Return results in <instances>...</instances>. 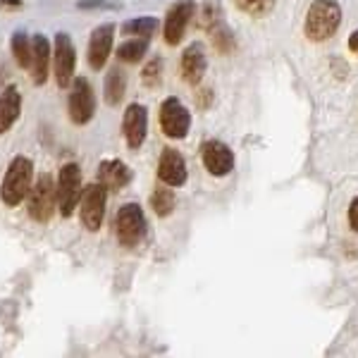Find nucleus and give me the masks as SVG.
<instances>
[{"label":"nucleus","instance_id":"1","mask_svg":"<svg viewBox=\"0 0 358 358\" xmlns=\"http://www.w3.org/2000/svg\"><path fill=\"white\" fill-rule=\"evenodd\" d=\"M31 179H34V163L27 155H15L3 177V184H0V201L10 208L20 206L29 196V192H31Z\"/></svg>","mask_w":358,"mask_h":358},{"label":"nucleus","instance_id":"2","mask_svg":"<svg viewBox=\"0 0 358 358\" xmlns=\"http://www.w3.org/2000/svg\"><path fill=\"white\" fill-rule=\"evenodd\" d=\"M342 24V8L334 0H315L306 15V36L310 41H327Z\"/></svg>","mask_w":358,"mask_h":358},{"label":"nucleus","instance_id":"3","mask_svg":"<svg viewBox=\"0 0 358 358\" xmlns=\"http://www.w3.org/2000/svg\"><path fill=\"white\" fill-rule=\"evenodd\" d=\"M57 210L62 217H69L74 213V208L82 201V170L77 163H67L60 167L57 175Z\"/></svg>","mask_w":358,"mask_h":358},{"label":"nucleus","instance_id":"4","mask_svg":"<svg viewBox=\"0 0 358 358\" xmlns=\"http://www.w3.org/2000/svg\"><path fill=\"white\" fill-rule=\"evenodd\" d=\"M57 206V187L50 175H41L29 192V215L36 222H48Z\"/></svg>","mask_w":358,"mask_h":358},{"label":"nucleus","instance_id":"5","mask_svg":"<svg viewBox=\"0 0 358 358\" xmlns=\"http://www.w3.org/2000/svg\"><path fill=\"white\" fill-rule=\"evenodd\" d=\"M115 232L122 246H136L146 234V215L138 203H124L115 217Z\"/></svg>","mask_w":358,"mask_h":358},{"label":"nucleus","instance_id":"6","mask_svg":"<svg viewBox=\"0 0 358 358\" xmlns=\"http://www.w3.org/2000/svg\"><path fill=\"white\" fill-rule=\"evenodd\" d=\"M69 120L74 124H86L94 120L96 115V94L94 86H91L89 79L84 77H74L72 82V91H69Z\"/></svg>","mask_w":358,"mask_h":358},{"label":"nucleus","instance_id":"7","mask_svg":"<svg viewBox=\"0 0 358 358\" xmlns=\"http://www.w3.org/2000/svg\"><path fill=\"white\" fill-rule=\"evenodd\" d=\"M53 67H55V82L60 89H67L74 82V67H77V50L69 38V34H55V50H53Z\"/></svg>","mask_w":358,"mask_h":358},{"label":"nucleus","instance_id":"8","mask_svg":"<svg viewBox=\"0 0 358 358\" xmlns=\"http://www.w3.org/2000/svg\"><path fill=\"white\" fill-rule=\"evenodd\" d=\"M106 187L101 182L98 184H89V187L82 192V224L89 232H98L103 224V217H106Z\"/></svg>","mask_w":358,"mask_h":358},{"label":"nucleus","instance_id":"9","mask_svg":"<svg viewBox=\"0 0 358 358\" xmlns=\"http://www.w3.org/2000/svg\"><path fill=\"white\" fill-rule=\"evenodd\" d=\"M160 127L170 138H184L192 127V115L177 98H165L160 106Z\"/></svg>","mask_w":358,"mask_h":358},{"label":"nucleus","instance_id":"10","mask_svg":"<svg viewBox=\"0 0 358 358\" xmlns=\"http://www.w3.org/2000/svg\"><path fill=\"white\" fill-rule=\"evenodd\" d=\"M194 3L192 0H179L170 8V13L165 17V41L170 45H177L187 34V27L194 17Z\"/></svg>","mask_w":358,"mask_h":358},{"label":"nucleus","instance_id":"11","mask_svg":"<svg viewBox=\"0 0 358 358\" xmlns=\"http://www.w3.org/2000/svg\"><path fill=\"white\" fill-rule=\"evenodd\" d=\"M122 131L124 138L129 143V148H138L143 141H146V131H148V115L146 108L138 106V103H131L124 113L122 120Z\"/></svg>","mask_w":358,"mask_h":358},{"label":"nucleus","instance_id":"12","mask_svg":"<svg viewBox=\"0 0 358 358\" xmlns=\"http://www.w3.org/2000/svg\"><path fill=\"white\" fill-rule=\"evenodd\" d=\"M113 38H115V27L113 24H101L91 34L89 41V65L94 69H103L110 57L113 50Z\"/></svg>","mask_w":358,"mask_h":358},{"label":"nucleus","instance_id":"13","mask_svg":"<svg viewBox=\"0 0 358 358\" xmlns=\"http://www.w3.org/2000/svg\"><path fill=\"white\" fill-rule=\"evenodd\" d=\"M203 165L210 175L224 177L234 167V155L229 151V146H224L222 141H208L203 143Z\"/></svg>","mask_w":358,"mask_h":358},{"label":"nucleus","instance_id":"14","mask_svg":"<svg viewBox=\"0 0 358 358\" xmlns=\"http://www.w3.org/2000/svg\"><path fill=\"white\" fill-rule=\"evenodd\" d=\"M158 177L167 187H182L187 182V163L175 148H165L158 163Z\"/></svg>","mask_w":358,"mask_h":358},{"label":"nucleus","instance_id":"15","mask_svg":"<svg viewBox=\"0 0 358 358\" xmlns=\"http://www.w3.org/2000/svg\"><path fill=\"white\" fill-rule=\"evenodd\" d=\"M50 43L48 38L43 36V34H36V36L31 38V79L36 86L45 84V79H48V69H50Z\"/></svg>","mask_w":358,"mask_h":358},{"label":"nucleus","instance_id":"16","mask_svg":"<svg viewBox=\"0 0 358 358\" xmlns=\"http://www.w3.org/2000/svg\"><path fill=\"white\" fill-rule=\"evenodd\" d=\"M22 113V94L15 84L5 86L0 94V134L13 129V124L20 120Z\"/></svg>","mask_w":358,"mask_h":358},{"label":"nucleus","instance_id":"17","mask_svg":"<svg viewBox=\"0 0 358 358\" xmlns=\"http://www.w3.org/2000/svg\"><path fill=\"white\" fill-rule=\"evenodd\" d=\"M98 182L110 192H120L131 182V170L122 160H103L98 167Z\"/></svg>","mask_w":358,"mask_h":358},{"label":"nucleus","instance_id":"18","mask_svg":"<svg viewBox=\"0 0 358 358\" xmlns=\"http://www.w3.org/2000/svg\"><path fill=\"white\" fill-rule=\"evenodd\" d=\"M206 53L201 43H192L182 55V74L189 84H199L206 74Z\"/></svg>","mask_w":358,"mask_h":358},{"label":"nucleus","instance_id":"19","mask_svg":"<svg viewBox=\"0 0 358 358\" xmlns=\"http://www.w3.org/2000/svg\"><path fill=\"white\" fill-rule=\"evenodd\" d=\"M124 89H127V79L124 74L120 72L117 67L110 69L106 77V103L108 106H117L124 96Z\"/></svg>","mask_w":358,"mask_h":358},{"label":"nucleus","instance_id":"20","mask_svg":"<svg viewBox=\"0 0 358 358\" xmlns=\"http://www.w3.org/2000/svg\"><path fill=\"white\" fill-rule=\"evenodd\" d=\"M10 45H13V55H15L17 65H20L22 69L31 67V38H29L22 29L13 34V43Z\"/></svg>","mask_w":358,"mask_h":358},{"label":"nucleus","instance_id":"21","mask_svg":"<svg viewBox=\"0 0 358 358\" xmlns=\"http://www.w3.org/2000/svg\"><path fill=\"white\" fill-rule=\"evenodd\" d=\"M146 50H148V38L136 36V38H131V41H127V43L120 45V48H117V57L122 62H138L143 55H146Z\"/></svg>","mask_w":358,"mask_h":358},{"label":"nucleus","instance_id":"22","mask_svg":"<svg viewBox=\"0 0 358 358\" xmlns=\"http://www.w3.org/2000/svg\"><path fill=\"white\" fill-rule=\"evenodd\" d=\"M158 29V20L153 17H138V20H131L122 24V34L124 36H143V38H151Z\"/></svg>","mask_w":358,"mask_h":358},{"label":"nucleus","instance_id":"23","mask_svg":"<svg viewBox=\"0 0 358 358\" xmlns=\"http://www.w3.org/2000/svg\"><path fill=\"white\" fill-rule=\"evenodd\" d=\"M175 203H177V199L172 189H155L151 196V208L155 210V215H160V217L170 215V213L175 210Z\"/></svg>","mask_w":358,"mask_h":358},{"label":"nucleus","instance_id":"24","mask_svg":"<svg viewBox=\"0 0 358 358\" xmlns=\"http://www.w3.org/2000/svg\"><path fill=\"white\" fill-rule=\"evenodd\" d=\"M234 3L241 13H246L251 17H265L275 8V0H234Z\"/></svg>","mask_w":358,"mask_h":358},{"label":"nucleus","instance_id":"25","mask_svg":"<svg viewBox=\"0 0 358 358\" xmlns=\"http://www.w3.org/2000/svg\"><path fill=\"white\" fill-rule=\"evenodd\" d=\"M160 69H163L160 60L148 62L146 69H143V84H146V86H158L160 84Z\"/></svg>","mask_w":358,"mask_h":358},{"label":"nucleus","instance_id":"26","mask_svg":"<svg viewBox=\"0 0 358 358\" xmlns=\"http://www.w3.org/2000/svg\"><path fill=\"white\" fill-rule=\"evenodd\" d=\"M349 224H351V229H356L358 232V199L349 208Z\"/></svg>","mask_w":358,"mask_h":358},{"label":"nucleus","instance_id":"27","mask_svg":"<svg viewBox=\"0 0 358 358\" xmlns=\"http://www.w3.org/2000/svg\"><path fill=\"white\" fill-rule=\"evenodd\" d=\"M0 8L3 10H20L22 0H0Z\"/></svg>","mask_w":358,"mask_h":358},{"label":"nucleus","instance_id":"28","mask_svg":"<svg viewBox=\"0 0 358 358\" xmlns=\"http://www.w3.org/2000/svg\"><path fill=\"white\" fill-rule=\"evenodd\" d=\"M349 48L354 50V53L358 55V29H356L354 34H351V38H349Z\"/></svg>","mask_w":358,"mask_h":358}]
</instances>
